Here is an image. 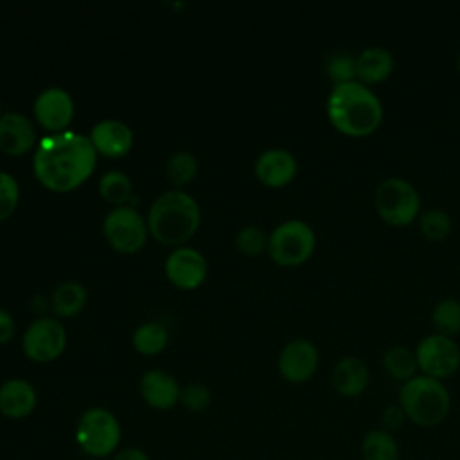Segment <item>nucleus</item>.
<instances>
[{
  "label": "nucleus",
  "instance_id": "f257e3e1",
  "mask_svg": "<svg viewBox=\"0 0 460 460\" xmlns=\"http://www.w3.org/2000/svg\"><path fill=\"white\" fill-rule=\"evenodd\" d=\"M97 151L90 137L61 131L45 137L34 153L32 169L38 181L54 192L77 189L95 167Z\"/></svg>",
  "mask_w": 460,
  "mask_h": 460
},
{
  "label": "nucleus",
  "instance_id": "f03ea898",
  "mask_svg": "<svg viewBox=\"0 0 460 460\" xmlns=\"http://www.w3.org/2000/svg\"><path fill=\"white\" fill-rule=\"evenodd\" d=\"M325 110L331 124L349 137L370 135L383 120L379 97L359 81L334 84L327 95Z\"/></svg>",
  "mask_w": 460,
  "mask_h": 460
},
{
  "label": "nucleus",
  "instance_id": "7ed1b4c3",
  "mask_svg": "<svg viewBox=\"0 0 460 460\" xmlns=\"http://www.w3.org/2000/svg\"><path fill=\"white\" fill-rule=\"evenodd\" d=\"M199 219V207L190 194L167 190L153 201L147 214V230L158 243L180 246L196 234Z\"/></svg>",
  "mask_w": 460,
  "mask_h": 460
},
{
  "label": "nucleus",
  "instance_id": "20e7f679",
  "mask_svg": "<svg viewBox=\"0 0 460 460\" xmlns=\"http://www.w3.org/2000/svg\"><path fill=\"white\" fill-rule=\"evenodd\" d=\"M397 404L411 424L419 428H435L449 415L451 395L442 381L417 374L402 383Z\"/></svg>",
  "mask_w": 460,
  "mask_h": 460
},
{
  "label": "nucleus",
  "instance_id": "39448f33",
  "mask_svg": "<svg viewBox=\"0 0 460 460\" xmlns=\"http://www.w3.org/2000/svg\"><path fill=\"white\" fill-rule=\"evenodd\" d=\"M122 429L117 417L101 406L88 408L77 420L75 442L90 458L102 460L119 451Z\"/></svg>",
  "mask_w": 460,
  "mask_h": 460
},
{
  "label": "nucleus",
  "instance_id": "423d86ee",
  "mask_svg": "<svg viewBox=\"0 0 460 460\" xmlns=\"http://www.w3.org/2000/svg\"><path fill=\"white\" fill-rule=\"evenodd\" d=\"M316 244L313 228L300 221L289 219L280 223L268 235V253L280 266H298L305 262Z\"/></svg>",
  "mask_w": 460,
  "mask_h": 460
},
{
  "label": "nucleus",
  "instance_id": "0eeeda50",
  "mask_svg": "<svg viewBox=\"0 0 460 460\" xmlns=\"http://www.w3.org/2000/svg\"><path fill=\"white\" fill-rule=\"evenodd\" d=\"M374 205L383 221L394 226H402L417 217L420 198L410 181L402 178H386L376 189Z\"/></svg>",
  "mask_w": 460,
  "mask_h": 460
},
{
  "label": "nucleus",
  "instance_id": "6e6552de",
  "mask_svg": "<svg viewBox=\"0 0 460 460\" xmlns=\"http://www.w3.org/2000/svg\"><path fill=\"white\" fill-rule=\"evenodd\" d=\"M106 241L122 253L138 252L147 239V221L133 207H117L104 217Z\"/></svg>",
  "mask_w": 460,
  "mask_h": 460
},
{
  "label": "nucleus",
  "instance_id": "1a4fd4ad",
  "mask_svg": "<svg viewBox=\"0 0 460 460\" xmlns=\"http://www.w3.org/2000/svg\"><path fill=\"white\" fill-rule=\"evenodd\" d=\"M415 358L422 376L438 381L453 376L460 368V347L453 338L437 332L420 340Z\"/></svg>",
  "mask_w": 460,
  "mask_h": 460
},
{
  "label": "nucleus",
  "instance_id": "9d476101",
  "mask_svg": "<svg viewBox=\"0 0 460 460\" xmlns=\"http://www.w3.org/2000/svg\"><path fill=\"white\" fill-rule=\"evenodd\" d=\"M66 347V332L56 318H36L22 338L25 356L36 363H49L63 354Z\"/></svg>",
  "mask_w": 460,
  "mask_h": 460
},
{
  "label": "nucleus",
  "instance_id": "9b49d317",
  "mask_svg": "<svg viewBox=\"0 0 460 460\" xmlns=\"http://www.w3.org/2000/svg\"><path fill=\"white\" fill-rule=\"evenodd\" d=\"M318 349L313 341L305 338H296L291 340L289 343L284 345L279 356V372L288 383H305L309 381L316 368H318Z\"/></svg>",
  "mask_w": 460,
  "mask_h": 460
},
{
  "label": "nucleus",
  "instance_id": "f8f14e48",
  "mask_svg": "<svg viewBox=\"0 0 460 460\" xmlns=\"http://www.w3.org/2000/svg\"><path fill=\"white\" fill-rule=\"evenodd\" d=\"M32 110L41 128L52 133H61L72 120L74 102L63 88L49 86L36 97Z\"/></svg>",
  "mask_w": 460,
  "mask_h": 460
},
{
  "label": "nucleus",
  "instance_id": "ddd939ff",
  "mask_svg": "<svg viewBox=\"0 0 460 460\" xmlns=\"http://www.w3.org/2000/svg\"><path fill=\"white\" fill-rule=\"evenodd\" d=\"M165 275L180 289H196L207 277L205 257L189 246H180L165 261Z\"/></svg>",
  "mask_w": 460,
  "mask_h": 460
},
{
  "label": "nucleus",
  "instance_id": "4468645a",
  "mask_svg": "<svg viewBox=\"0 0 460 460\" xmlns=\"http://www.w3.org/2000/svg\"><path fill=\"white\" fill-rule=\"evenodd\" d=\"M36 144V129L29 117L7 111L0 117V151L18 156L32 149Z\"/></svg>",
  "mask_w": 460,
  "mask_h": 460
},
{
  "label": "nucleus",
  "instance_id": "2eb2a0df",
  "mask_svg": "<svg viewBox=\"0 0 460 460\" xmlns=\"http://www.w3.org/2000/svg\"><path fill=\"white\" fill-rule=\"evenodd\" d=\"M90 142L101 155L119 158L131 149L133 133L128 124L115 119H106L92 128Z\"/></svg>",
  "mask_w": 460,
  "mask_h": 460
},
{
  "label": "nucleus",
  "instance_id": "dca6fc26",
  "mask_svg": "<svg viewBox=\"0 0 460 460\" xmlns=\"http://www.w3.org/2000/svg\"><path fill=\"white\" fill-rule=\"evenodd\" d=\"M140 394L147 406L155 410H169L180 401L181 388L171 374L155 368L140 377Z\"/></svg>",
  "mask_w": 460,
  "mask_h": 460
},
{
  "label": "nucleus",
  "instance_id": "f3484780",
  "mask_svg": "<svg viewBox=\"0 0 460 460\" xmlns=\"http://www.w3.org/2000/svg\"><path fill=\"white\" fill-rule=\"evenodd\" d=\"M255 174L268 187H284L296 174V160L286 149H268L259 155Z\"/></svg>",
  "mask_w": 460,
  "mask_h": 460
},
{
  "label": "nucleus",
  "instance_id": "a211bd4d",
  "mask_svg": "<svg viewBox=\"0 0 460 460\" xmlns=\"http://www.w3.org/2000/svg\"><path fill=\"white\" fill-rule=\"evenodd\" d=\"M368 368L358 356H343L331 372V385L341 397H358L368 386Z\"/></svg>",
  "mask_w": 460,
  "mask_h": 460
},
{
  "label": "nucleus",
  "instance_id": "6ab92c4d",
  "mask_svg": "<svg viewBox=\"0 0 460 460\" xmlns=\"http://www.w3.org/2000/svg\"><path fill=\"white\" fill-rule=\"evenodd\" d=\"M38 404L34 386L25 379H7L0 386V413L7 419H25Z\"/></svg>",
  "mask_w": 460,
  "mask_h": 460
},
{
  "label": "nucleus",
  "instance_id": "aec40b11",
  "mask_svg": "<svg viewBox=\"0 0 460 460\" xmlns=\"http://www.w3.org/2000/svg\"><path fill=\"white\" fill-rule=\"evenodd\" d=\"M394 68V56L385 47H367L356 56V77L363 84H374L386 79Z\"/></svg>",
  "mask_w": 460,
  "mask_h": 460
},
{
  "label": "nucleus",
  "instance_id": "412c9836",
  "mask_svg": "<svg viewBox=\"0 0 460 460\" xmlns=\"http://www.w3.org/2000/svg\"><path fill=\"white\" fill-rule=\"evenodd\" d=\"M359 455L361 460H401V447L394 433L372 428L361 438Z\"/></svg>",
  "mask_w": 460,
  "mask_h": 460
},
{
  "label": "nucleus",
  "instance_id": "4be33fe9",
  "mask_svg": "<svg viewBox=\"0 0 460 460\" xmlns=\"http://www.w3.org/2000/svg\"><path fill=\"white\" fill-rule=\"evenodd\" d=\"M86 298V289L79 282H63L52 293V311L61 318H72L84 307Z\"/></svg>",
  "mask_w": 460,
  "mask_h": 460
},
{
  "label": "nucleus",
  "instance_id": "5701e85b",
  "mask_svg": "<svg viewBox=\"0 0 460 460\" xmlns=\"http://www.w3.org/2000/svg\"><path fill=\"white\" fill-rule=\"evenodd\" d=\"M383 368L388 372L397 381H410L411 377L417 376V358L415 352L402 345H394L390 347L385 356H383Z\"/></svg>",
  "mask_w": 460,
  "mask_h": 460
},
{
  "label": "nucleus",
  "instance_id": "b1692460",
  "mask_svg": "<svg viewBox=\"0 0 460 460\" xmlns=\"http://www.w3.org/2000/svg\"><path fill=\"white\" fill-rule=\"evenodd\" d=\"M167 345V331L158 322H147L133 332V347L144 356H153Z\"/></svg>",
  "mask_w": 460,
  "mask_h": 460
},
{
  "label": "nucleus",
  "instance_id": "393cba45",
  "mask_svg": "<svg viewBox=\"0 0 460 460\" xmlns=\"http://www.w3.org/2000/svg\"><path fill=\"white\" fill-rule=\"evenodd\" d=\"M431 323L437 334L455 336L460 332V302L455 298L440 300L431 313Z\"/></svg>",
  "mask_w": 460,
  "mask_h": 460
},
{
  "label": "nucleus",
  "instance_id": "a878e982",
  "mask_svg": "<svg viewBox=\"0 0 460 460\" xmlns=\"http://www.w3.org/2000/svg\"><path fill=\"white\" fill-rule=\"evenodd\" d=\"M99 192L104 201L124 207L131 196V181L120 171H108L99 180Z\"/></svg>",
  "mask_w": 460,
  "mask_h": 460
},
{
  "label": "nucleus",
  "instance_id": "bb28decb",
  "mask_svg": "<svg viewBox=\"0 0 460 460\" xmlns=\"http://www.w3.org/2000/svg\"><path fill=\"white\" fill-rule=\"evenodd\" d=\"M196 172H198V162L194 155L187 151H178L171 155L165 162V176L176 187H181L192 181Z\"/></svg>",
  "mask_w": 460,
  "mask_h": 460
},
{
  "label": "nucleus",
  "instance_id": "cd10ccee",
  "mask_svg": "<svg viewBox=\"0 0 460 460\" xmlns=\"http://www.w3.org/2000/svg\"><path fill=\"white\" fill-rule=\"evenodd\" d=\"M325 70L334 84L356 81V56H352L349 50L332 52L325 61Z\"/></svg>",
  "mask_w": 460,
  "mask_h": 460
},
{
  "label": "nucleus",
  "instance_id": "c85d7f7f",
  "mask_svg": "<svg viewBox=\"0 0 460 460\" xmlns=\"http://www.w3.org/2000/svg\"><path fill=\"white\" fill-rule=\"evenodd\" d=\"M420 230L422 234L431 239V241H442L449 235L451 228H453V223H451V217L447 212L440 210V208H431V210H426L422 216H420Z\"/></svg>",
  "mask_w": 460,
  "mask_h": 460
},
{
  "label": "nucleus",
  "instance_id": "c756f323",
  "mask_svg": "<svg viewBox=\"0 0 460 460\" xmlns=\"http://www.w3.org/2000/svg\"><path fill=\"white\" fill-rule=\"evenodd\" d=\"M235 244L244 255H259L268 250V237L259 226H243L235 235Z\"/></svg>",
  "mask_w": 460,
  "mask_h": 460
},
{
  "label": "nucleus",
  "instance_id": "7c9ffc66",
  "mask_svg": "<svg viewBox=\"0 0 460 460\" xmlns=\"http://www.w3.org/2000/svg\"><path fill=\"white\" fill-rule=\"evenodd\" d=\"M18 198H20L18 181L9 172L0 171V221L7 219L14 212L18 205Z\"/></svg>",
  "mask_w": 460,
  "mask_h": 460
},
{
  "label": "nucleus",
  "instance_id": "2f4dec72",
  "mask_svg": "<svg viewBox=\"0 0 460 460\" xmlns=\"http://www.w3.org/2000/svg\"><path fill=\"white\" fill-rule=\"evenodd\" d=\"M180 402L190 411H203L210 404V392L201 383H190L181 388Z\"/></svg>",
  "mask_w": 460,
  "mask_h": 460
},
{
  "label": "nucleus",
  "instance_id": "473e14b6",
  "mask_svg": "<svg viewBox=\"0 0 460 460\" xmlns=\"http://www.w3.org/2000/svg\"><path fill=\"white\" fill-rule=\"evenodd\" d=\"M406 420L408 419H406L402 408L395 402V404H390V406H386L383 410V413H381V426L379 428L388 431V433H395V431H399L404 426Z\"/></svg>",
  "mask_w": 460,
  "mask_h": 460
},
{
  "label": "nucleus",
  "instance_id": "72a5a7b5",
  "mask_svg": "<svg viewBox=\"0 0 460 460\" xmlns=\"http://www.w3.org/2000/svg\"><path fill=\"white\" fill-rule=\"evenodd\" d=\"M14 331H16V325L13 316L7 311L0 309V345L7 343L14 336Z\"/></svg>",
  "mask_w": 460,
  "mask_h": 460
},
{
  "label": "nucleus",
  "instance_id": "f704fd0d",
  "mask_svg": "<svg viewBox=\"0 0 460 460\" xmlns=\"http://www.w3.org/2000/svg\"><path fill=\"white\" fill-rule=\"evenodd\" d=\"M111 460H151V458L147 456V453H146L144 449L129 446V447L119 449V451L111 456Z\"/></svg>",
  "mask_w": 460,
  "mask_h": 460
},
{
  "label": "nucleus",
  "instance_id": "c9c22d12",
  "mask_svg": "<svg viewBox=\"0 0 460 460\" xmlns=\"http://www.w3.org/2000/svg\"><path fill=\"white\" fill-rule=\"evenodd\" d=\"M458 70H460V54H458Z\"/></svg>",
  "mask_w": 460,
  "mask_h": 460
},
{
  "label": "nucleus",
  "instance_id": "e433bc0d",
  "mask_svg": "<svg viewBox=\"0 0 460 460\" xmlns=\"http://www.w3.org/2000/svg\"><path fill=\"white\" fill-rule=\"evenodd\" d=\"M88 460H97V458H88Z\"/></svg>",
  "mask_w": 460,
  "mask_h": 460
}]
</instances>
